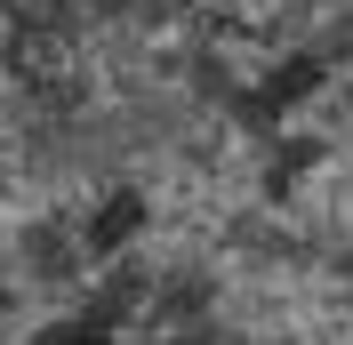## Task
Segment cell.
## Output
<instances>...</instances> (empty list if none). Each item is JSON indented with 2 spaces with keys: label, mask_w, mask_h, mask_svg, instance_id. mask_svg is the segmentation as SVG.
Listing matches in <instances>:
<instances>
[{
  "label": "cell",
  "mask_w": 353,
  "mask_h": 345,
  "mask_svg": "<svg viewBox=\"0 0 353 345\" xmlns=\"http://www.w3.org/2000/svg\"><path fill=\"white\" fill-rule=\"evenodd\" d=\"M24 32H48V24H72V0H8Z\"/></svg>",
  "instance_id": "1"
},
{
  "label": "cell",
  "mask_w": 353,
  "mask_h": 345,
  "mask_svg": "<svg viewBox=\"0 0 353 345\" xmlns=\"http://www.w3.org/2000/svg\"><path fill=\"white\" fill-rule=\"evenodd\" d=\"M17 41H24V24H17V8L0 0V57H17Z\"/></svg>",
  "instance_id": "2"
}]
</instances>
